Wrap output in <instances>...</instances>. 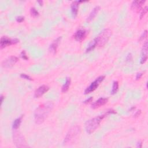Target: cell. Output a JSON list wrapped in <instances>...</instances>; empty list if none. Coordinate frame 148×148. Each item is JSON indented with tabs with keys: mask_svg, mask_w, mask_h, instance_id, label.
Returning a JSON list of instances; mask_svg holds the SVG:
<instances>
[{
	"mask_svg": "<svg viewBox=\"0 0 148 148\" xmlns=\"http://www.w3.org/2000/svg\"><path fill=\"white\" fill-rule=\"evenodd\" d=\"M16 20L18 23H21L23 22V21L24 20V17L23 16H17L16 18Z\"/></svg>",
	"mask_w": 148,
	"mask_h": 148,
	"instance_id": "cell-26",
	"label": "cell"
},
{
	"mask_svg": "<svg viewBox=\"0 0 148 148\" xmlns=\"http://www.w3.org/2000/svg\"><path fill=\"white\" fill-rule=\"evenodd\" d=\"M107 115H109V113L108 111L104 115H99L87 120L85 123V130L86 132L89 134H91L92 132H94L96 130V129L99 127L100 123Z\"/></svg>",
	"mask_w": 148,
	"mask_h": 148,
	"instance_id": "cell-2",
	"label": "cell"
},
{
	"mask_svg": "<svg viewBox=\"0 0 148 148\" xmlns=\"http://www.w3.org/2000/svg\"><path fill=\"white\" fill-rule=\"evenodd\" d=\"M21 57H22V58H23L24 60H27L28 59H29V57H27V56L26 54V52L24 51V50H23L22 52H21Z\"/></svg>",
	"mask_w": 148,
	"mask_h": 148,
	"instance_id": "cell-25",
	"label": "cell"
},
{
	"mask_svg": "<svg viewBox=\"0 0 148 148\" xmlns=\"http://www.w3.org/2000/svg\"><path fill=\"white\" fill-rule=\"evenodd\" d=\"M111 35H112V31L110 29H104L95 38L97 42V46L100 48L104 46L108 42Z\"/></svg>",
	"mask_w": 148,
	"mask_h": 148,
	"instance_id": "cell-4",
	"label": "cell"
},
{
	"mask_svg": "<svg viewBox=\"0 0 148 148\" xmlns=\"http://www.w3.org/2000/svg\"><path fill=\"white\" fill-rule=\"evenodd\" d=\"M141 110H137V112L134 113V117H135V118H137V117L139 116H140V115H141Z\"/></svg>",
	"mask_w": 148,
	"mask_h": 148,
	"instance_id": "cell-30",
	"label": "cell"
},
{
	"mask_svg": "<svg viewBox=\"0 0 148 148\" xmlns=\"http://www.w3.org/2000/svg\"><path fill=\"white\" fill-rule=\"evenodd\" d=\"M38 3H39V5L41 6V5H42V4H43V1H38Z\"/></svg>",
	"mask_w": 148,
	"mask_h": 148,
	"instance_id": "cell-33",
	"label": "cell"
},
{
	"mask_svg": "<svg viewBox=\"0 0 148 148\" xmlns=\"http://www.w3.org/2000/svg\"><path fill=\"white\" fill-rule=\"evenodd\" d=\"M19 42V40L17 38H9L8 36H2L0 41V45H1V49L5 48L8 46L16 44Z\"/></svg>",
	"mask_w": 148,
	"mask_h": 148,
	"instance_id": "cell-7",
	"label": "cell"
},
{
	"mask_svg": "<svg viewBox=\"0 0 148 148\" xmlns=\"http://www.w3.org/2000/svg\"><path fill=\"white\" fill-rule=\"evenodd\" d=\"M143 75V73H141V72H139V73H137V75H136V80H139V79H140L141 78V77Z\"/></svg>",
	"mask_w": 148,
	"mask_h": 148,
	"instance_id": "cell-29",
	"label": "cell"
},
{
	"mask_svg": "<svg viewBox=\"0 0 148 148\" xmlns=\"http://www.w3.org/2000/svg\"><path fill=\"white\" fill-rule=\"evenodd\" d=\"M100 10V7L99 6H96L95 8H93L92 11L90 12V15L87 18V22H90L92 20L94 19L95 17L97 16V15L98 14V12Z\"/></svg>",
	"mask_w": 148,
	"mask_h": 148,
	"instance_id": "cell-15",
	"label": "cell"
},
{
	"mask_svg": "<svg viewBox=\"0 0 148 148\" xmlns=\"http://www.w3.org/2000/svg\"><path fill=\"white\" fill-rule=\"evenodd\" d=\"M20 77L21 78L26 79V80H29V81H32L33 80L32 78H31L29 75H26V74H25V73H21L20 75Z\"/></svg>",
	"mask_w": 148,
	"mask_h": 148,
	"instance_id": "cell-24",
	"label": "cell"
},
{
	"mask_svg": "<svg viewBox=\"0 0 148 148\" xmlns=\"http://www.w3.org/2000/svg\"><path fill=\"white\" fill-rule=\"evenodd\" d=\"M92 100V97H90V98H89L88 99L86 100L85 101H83V103L85 104H88V103H90V102H91Z\"/></svg>",
	"mask_w": 148,
	"mask_h": 148,
	"instance_id": "cell-28",
	"label": "cell"
},
{
	"mask_svg": "<svg viewBox=\"0 0 148 148\" xmlns=\"http://www.w3.org/2000/svg\"><path fill=\"white\" fill-rule=\"evenodd\" d=\"M18 61V57L16 56H11L2 61V67L3 68H9L13 67Z\"/></svg>",
	"mask_w": 148,
	"mask_h": 148,
	"instance_id": "cell-8",
	"label": "cell"
},
{
	"mask_svg": "<svg viewBox=\"0 0 148 148\" xmlns=\"http://www.w3.org/2000/svg\"><path fill=\"white\" fill-rule=\"evenodd\" d=\"M119 89V82L118 81H115L113 83L112 91H111V94H115L118 91Z\"/></svg>",
	"mask_w": 148,
	"mask_h": 148,
	"instance_id": "cell-20",
	"label": "cell"
},
{
	"mask_svg": "<svg viewBox=\"0 0 148 148\" xmlns=\"http://www.w3.org/2000/svg\"><path fill=\"white\" fill-rule=\"evenodd\" d=\"M71 78H67L66 82L64 83V84L63 85V87H62V89H61V91H62L63 92H66L68 90L70 85H71Z\"/></svg>",
	"mask_w": 148,
	"mask_h": 148,
	"instance_id": "cell-17",
	"label": "cell"
},
{
	"mask_svg": "<svg viewBox=\"0 0 148 148\" xmlns=\"http://www.w3.org/2000/svg\"><path fill=\"white\" fill-rule=\"evenodd\" d=\"M135 109V107H131L130 109V111H132V110H134Z\"/></svg>",
	"mask_w": 148,
	"mask_h": 148,
	"instance_id": "cell-34",
	"label": "cell"
},
{
	"mask_svg": "<svg viewBox=\"0 0 148 148\" xmlns=\"http://www.w3.org/2000/svg\"><path fill=\"white\" fill-rule=\"evenodd\" d=\"M49 89V87L46 85H42L36 89L34 92V97L39 98L46 93Z\"/></svg>",
	"mask_w": 148,
	"mask_h": 148,
	"instance_id": "cell-9",
	"label": "cell"
},
{
	"mask_svg": "<svg viewBox=\"0 0 148 148\" xmlns=\"http://www.w3.org/2000/svg\"><path fill=\"white\" fill-rule=\"evenodd\" d=\"M147 10H148V8H147V6H146L144 8V9H142V12L141 13V15H140V18H141H141H142V17L147 13Z\"/></svg>",
	"mask_w": 148,
	"mask_h": 148,
	"instance_id": "cell-22",
	"label": "cell"
},
{
	"mask_svg": "<svg viewBox=\"0 0 148 148\" xmlns=\"http://www.w3.org/2000/svg\"><path fill=\"white\" fill-rule=\"evenodd\" d=\"M84 1H73L71 4V13L73 17H76L78 15V8H79V4L81 2H83Z\"/></svg>",
	"mask_w": 148,
	"mask_h": 148,
	"instance_id": "cell-12",
	"label": "cell"
},
{
	"mask_svg": "<svg viewBox=\"0 0 148 148\" xmlns=\"http://www.w3.org/2000/svg\"><path fill=\"white\" fill-rule=\"evenodd\" d=\"M81 132V128L79 126H73L68 131L64 138V144L71 145L78 140Z\"/></svg>",
	"mask_w": 148,
	"mask_h": 148,
	"instance_id": "cell-3",
	"label": "cell"
},
{
	"mask_svg": "<svg viewBox=\"0 0 148 148\" xmlns=\"http://www.w3.org/2000/svg\"><path fill=\"white\" fill-rule=\"evenodd\" d=\"M105 78V76L104 75L100 76L98 77V78H97L94 82H92L91 83V85L89 86V87L86 89V90H85V94H88L90 93V92L94 91L95 90H96L100 83L104 81Z\"/></svg>",
	"mask_w": 148,
	"mask_h": 148,
	"instance_id": "cell-6",
	"label": "cell"
},
{
	"mask_svg": "<svg viewBox=\"0 0 148 148\" xmlns=\"http://www.w3.org/2000/svg\"><path fill=\"white\" fill-rule=\"evenodd\" d=\"M61 37H58L56 39L54 40V41L52 43V44L49 46V50L51 53H53V54L56 53V52L57 51V49L58 48V44H59V42L61 41Z\"/></svg>",
	"mask_w": 148,
	"mask_h": 148,
	"instance_id": "cell-14",
	"label": "cell"
},
{
	"mask_svg": "<svg viewBox=\"0 0 148 148\" xmlns=\"http://www.w3.org/2000/svg\"><path fill=\"white\" fill-rule=\"evenodd\" d=\"M132 60V56L131 53L128 54V55L126 57V60L127 61H131Z\"/></svg>",
	"mask_w": 148,
	"mask_h": 148,
	"instance_id": "cell-27",
	"label": "cell"
},
{
	"mask_svg": "<svg viewBox=\"0 0 148 148\" xmlns=\"http://www.w3.org/2000/svg\"><path fill=\"white\" fill-rule=\"evenodd\" d=\"M5 98V97L3 96V95H1V104L3 103V101H4V99Z\"/></svg>",
	"mask_w": 148,
	"mask_h": 148,
	"instance_id": "cell-32",
	"label": "cell"
},
{
	"mask_svg": "<svg viewBox=\"0 0 148 148\" xmlns=\"http://www.w3.org/2000/svg\"><path fill=\"white\" fill-rule=\"evenodd\" d=\"M108 101V98L101 97L97 101H95L94 103H92V104L91 105V108L92 109L98 108L105 105L107 103Z\"/></svg>",
	"mask_w": 148,
	"mask_h": 148,
	"instance_id": "cell-13",
	"label": "cell"
},
{
	"mask_svg": "<svg viewBox=\"0 0 148 148\" xmlns=\"http://www.w3.org/2000/svg\"><path fill=\"white\" fill-rule=\"evenodd\" d=\"M142 144L141 142H138V144H137V147H142Z\"/></svg>",
	"mask_w": 148,
	"mask_h": 148,
	"instance_id": "cell-31",
	"label": "cell"
},
{
	"mask_svg": "<svg viewBox=\"0 0 148 148\" xmlns=\"http://www.w3.org/2000/svg\"><path fill=\"white\" fill-rule=\"evenodd\" d=\"M147 42L146 41L144 44L142 50L141 52V57L140 60V63L143 64L146 62L147 59Z\"/></svg>",
	"mask_w": 148,
	"mask_h": 148,
	"instance_id": "cell-11",
	"label": "cell"
},
{
	"mask_svg": "<svg viewBox=\"0 0 148 148\" xmlns=\"http://www.w3.org/2000/svg\"><path fill=\"white\" fill-rule=\"evenodd\" d=\"M87 34V32L84 29H79L75 33L74 35V38L75 40L78 42H81L84 39Z\"/></svg>",
	"mask_w": 148,
	"mask_h": 148,
	"instance_id": "cell-10",
	"label": "cell"
},
{
	"mask_svg": "<svg viewBox=\"0 0 148 148\" xmlns=\"http://www.w3.org/2000/svg\"><path fill=\"white\" fill-rule=\"evenodd\" d=\"M30 13H31V16H33V17H36L39 16L38 11H37L36 9H35V8H34V7H33V8H31Z\"/></svg>",
	"mask_w": 148,
	"mask_h": 148,
	"instance_id": "cell-21",
	"label": "cell"
},
{
	"mask_svg": "<svg viewBox=\"0 0 148 148\" xmlns=\"http://www.w3.org/2000/svg\"><path fill=\"white\" fill-rule=\"evenodd\" d=\"M97 46V42L95 39H94L90 43V44L88 46L87 48L86 49V53H88V52H90L91 50H93V49Z\"/></svg>",
	"mask_w": 148,
	"mask_h": 148,
	"instance_id": "cell-19",
	"label": "cell"
},
{
	"mask_svg": "<svg viewBox=\"0 0 148 148\" xmlns=\"http://www.w3.org/2000/svg\"><path fill=\"white\" fill-rule=\"evenodd\" d=\"M21 120H22V116H20L14 120L13 124H12V128L15 130H16L20 127V125L21 123Z\"/></svg>",
	"mask_w": 148,
	"mask_h": 148,
	"instance_id": "cell-18",
	"label": "cell"
},
{
	"mask_svg": "<svg viewBox=\"0 0 148 148\" xmlns=\"http://www.w3.org/2000/svg\"><path fill=\"white\" fill-rule=\"evenodd\" d=\"M13 143L17 147H26L29 146L25 138L20 132L15 131L13 132Z\"/></svg>",
	"mask_w": 148,
	"mask_h": 148,
	"instance_id": "cell-5",
	"label": "cell"
},
{
	"mask_svg": "<svg viewBox=\"0 0 148 148\" xmlns=\"http://www.w3.org/2000/svg\"><path fill=\"white\" fill-rule=\"evenodd\" d=\"M54 104L52 101L45 102L37 108L34 113V119L36 124H42L49 114L52 112Z\"/></svg>",
	"mask_w": 148,
	"mask_h": 148,
	"instance_id": "cell-1",
	"label": "cell"
},
{
	"mask_svg": "<svg viewBox=\"0 0 148 148\" xmlns=\"http://www.w3.org/2000/svg\"><path fill=\"white\" fill-rule=\"evenodd\" d=\"M147 30H145V31L143 32L142 34V35H141L140 38V40H139V41H142L145 38H146L147 37Z\"/></svg>",
	"mask_w": 148,
	"mask_h": 148,
	"instance_id": "cell-23",
	"label": "cell"
},
{
	"mask_svg": "<svg viewBox=\"0 0 148 148\" xmlns=\"http://www.w3.org/2000/svg\"><path fill=\"white\" fill-rule=\"evenodd\" d=\"M145 1H142V0H140V1H134L132 2L131 4V8L132 10L134 11H138L141 8L142 6L144 5Z\"/></svg>",
	"mask_w": 148,
	"mask_h": 148,
	"instance_id": "cell-16",
	"label": "cell"
}]
</instances>
